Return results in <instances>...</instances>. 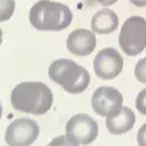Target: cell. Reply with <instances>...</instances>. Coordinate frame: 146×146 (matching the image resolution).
<instances>
[{"instance_id": "obj_1", "label": "cell", "mask_w": 146, "mask_h": 146, "mask_svg": "<svg viewBox=\"0 0 146 146\" xmlns=\"http://www.w3.org/2000/svg\"><path fill=\"white\" fill-rule=\"evenodd\" d=\"M10 102L15 110L33 114L44 115L51 108L54 96L48 86L40 82H23L11 92Z\"/></svg>"}, {"instance_id": "obj_2", "label": "cell", "mask_w": 146, "mask_h": 146, "mask_svg": "<svg viewBox=\"0 0 146 146\" xmlns=\"http://www.w3.org/2000/svg\"><path fill=\"white\" fill-rule=\"evenodd\" d=\"M73 20L70 9L60 2L40 0L29 11L31 26L41 31H60L69 27Z\"/></svg>"}, {"instance_id": "obj_3", "label": "cell", "mask_w": 146, "mask_h": 146, "mask_svg": "<svg viewBox=\"0 0 146 146\" xmlns=\"http://www.w3.org/2000/svg\"><path fill=\"white\" fill-rule=\"evenodd\" d=\"M49 78L60 85L69 94H80L89 86L90 75L85 68L72 59H58L51 62Z\"/></svg>"}, {"instance_id": "obj_4", "label": "cell", "mask_w": 146, "mask_h": 146, "mask_svg": "<svg viewBox=\"0 0 146 146\" xmlns=\"http://www.w3.org/2000/svg\"><path fill=\"white\" fill-rule=\"evenodd\" d=\"M118 44L128 56H136L146 48V20L139 16H132L121 28Z\"/></svg>"}, {"instance_id": "obj_5", "label": "cell", "mask_w": 146, "mask_h": 146, "mask_svg": "<svg viewBox=\"0 0 146 146\" xmlns=\"http://www.w3.org/2000/svg\"><path fill=\"white\" fill-rule=\"evenodd\" d=\"M98 135V125L87 114H77L66 125V139L68 145H88Z\"/></svg>"}, {"instance_id": "obj_6", "label": "cell", "mask_w": 146, "mask_h": 146, "mask_svg": "<svg viewBox=\"0 0 146 146\" xmlns=\"http://www.w3.org/2000/svg\"><path fill=\"white\" fill-rule=\"evenodd\" d=\"M39 135V126L34 119L18 118L7 127L5 141L10 146L31 145Z\"/></svg>"}, {"instance_id": "obj_7", "label": "cell", "mask_w": 146, "mask_h": 146, "mask_svg": "<svg viewBox=\"0 0 146 146\" xmlns=\"http://www.w3.org/2000/svg\"><path fill=\"white\" fill-rule=\"evenodd\" d=\"M123 65V57L116 49L104 48L96 55L93 67L98 78L110 80L116 78L121 74Z\"/></svg>"}, {"instance_id": "obj_8", "label": "cell", "mask_w": 146, "mask_h": 146, "mask_svg": "<svg viewBox=\"0 0 146 146\" xmlns=\"http://www.w3.org/2000/svg\"><path fill=\"white\" fill-rule=\"evenodd\" d=\"M123 95L114 87L103 86L95 90L92 107L98 116H110L122 108Z\"/></svg>"}, {"instance_id": "obj_9", "label": "cell", "mask_w": 146, "mask_h": 146, "mask_svg": "<svg viewBox=\"0 0 146 146\" xmlns=\"http://www.w3.org/2000/svg\"><path fill=\"white\" fill-rule=\"evenodd\" d=\"M67 48L76 56H88L96 48V36L86 29H75L67 37Z\"/></svg>"}, {"instance_id": "obj_10", "label": "cell", "mask_w": 146, "mask_h": 146, "mask_svg": "<svg viewBox=\"0 0 146 146\" xmlns=\"http://www.w3.org/2000/svg\"><path fill=\"white\" fill-rule=\"evenodd\" d=\"M136 117L133 110L126 106H122V108L118 111L107 116L106 127L111 134L121 135L129 132L134 127Z\"/></svg>"}, {"instance_id": "obj_11", "label": "cell", "mask_w": 146, "mask_h": 146, "mask_svg": "<svg viewBox=\"0 0 146 146\" xmlns=\"http://www.w3.org/2000/svg\"><path fill=\"white\" fill-rule=\"evenodd\" d=\"M90 26L95 34H111L118 28V17L110 9H103L95 13Z\"/></svg>"}, {"instance_id": "obj_12", "label": "cell", "mask_w": 146, "mask_h": 146, "mask_svg": "<svg viewBox=\"0 0 146 146\" xmlns=\"http://www.w3.org/2000/svg\"><path fill=\"white\" fill-rule=\"evenodd\" d=\"M16 2L15 0H0V23L7 21L13 16Z\"/></svg>"}, {"instance_id": "obj_13", "label": "cell", "mask_w": 146, "mask_h": 146, "mask_svg": "<svg viewBox=\"0 0 146 146\" xmlns=\"http://www.w3.org/2000/svg\"><path fill=\"white\" fill-rule=\"evenodd\" d=\"M135 77L138 82L146 84V57L142 58L135 66Z\"/></svg>"}, {"instance_id": "obj_14", "label": "cell", "mask_w": 146, "mask_h": 146, "mask_svg": "<svg viewBox=\"0 0 146 146\" xmlns=\"http://www.w3.org/2000/svg\"><path fill=\"white\" fill-rule=\"evenodd\" d=\"M135 106L137 110L143 114V115H146V88L141 90L136 97V103H135Z\"/></svg>"}, {"instance_id": "obj_15", "label": "cell", "mask_w": 146, "mask_h": 146, "mask_svg": "<svg viewBox=\"0 0 146 146\" xmlns=\"http://www.w3.org/2000/svg\"><path fill=\"white\" fill-rule=\"evenodd\" d=\"M137 143L141 146H146V124H144L137 134Z\"/></svg>"}, {"instance_id": "obj_16", "label": "cell", "mask_w": 146, "mask_h": 146, "mask_svg": "<svg viewBox=\"0 0 146 146\" xmlns=\"http://www.w3.org/2000/svg\"><path fill=\"white\" fill-rule=\"evenodd\" d=\"M97 1L100 5H103V6H105V7H108V6L114 5L115 2H117L118 0H97Z\"/></svg>"}, {"instance_id": "obj_17", "label": "cell", "mask_w": 146, "mask_h": 146, "mask_svg": "<svg viewBox=\"0 0 146 146\" xmlns=\"http://www.w3.org/2000/svg\"><path fill=\"white\" fill-rule=\"evenodd\" d=\"M136 7H146V0H129Z\"/></svg>"}, {"instance_id": "obj_18", "label": "cell", "mask_w": 146, "mask_h": 146, "mask_svg": "<svg viewBox=\"0 0 146 146\" xmlns=\"http://www.w3.org/2000/svg\"><path fill=\"white\" fill-rule=\"evenodd\" d=\"M2 44V30H1V28H0V45Z\"/></svg>"}, {"instance_id": "obj_19", "label": "cell", "mask_w": 146, "mask_h": 146, "mask_svg": "<svg viewBox=\"0 0 146 146\" xmlns=\"http://www.w3.org/2000/svg\"><path fill=\"white\" fill-rule=\"evenodd\" d=\"M1 115H2V106L0 104V118H1Z\"/></svg>"}]
</instances>
